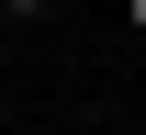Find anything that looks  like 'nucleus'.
Listing matches in <instances>:
<instances>
[{
	"label": "nucleus",
	"instance_id": "1",
	"mask_svg": "<svg viewBox=\"0 0 146 135\" xmlns=\"http://www.w3.org/2000/svg\"><path fill=\"white\" fill-rule=\"evenodd\" d=\"M0 11H45V0H0Z\"/></svg>",
	"mask_w": 146,
	"mask_h": 135
}]
</instances>
